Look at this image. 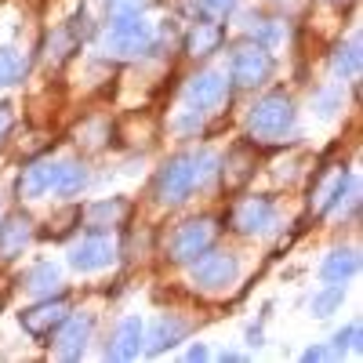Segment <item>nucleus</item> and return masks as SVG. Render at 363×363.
Masks as SVG:
<instances>
[{"mask_svg": "<svg viewBox=\"0 0 363 363\" xmlns=\"http://www.w3.org/2000/svg\"><path fill=\"white\" fill-rule=\"evenodd\" d=\"M218 160L215 153H207V149H189V153H178L171 157L160 171H157V182H153V196L167 207L189 200V193L196 186H203V182L215 174Z\"/></svg>", "mask_w": 363, "mask_h": 363, "instance_id": "1", "label": "nucleus"}, {"mask_svg": "<svg viewBox=\"0 0 363 363\" xmlns=\"http://www.w3.org/2000/svg\"><path fill=\"white\" fill-rule=\"evenodd\" d=\"M157 33H153V22L142 15V0H120L113 18H109V29L102 37V48L106 55L113 58H138L153 48Z\"/></svg>", "mask_w": 363, "mask_h": 363, "instance_id": "2", "label": "nucleus"}, {"mask_svg": "<svg viewBox=\"0 0 363 363\" xmlns=\"http://www.w3.org/2000/svg\"><path fill=\"white\" fill-rule=\"evenodd\" d=\"M294 131V102L287 91H269L247 113V135L255 145H280Z\"/></svg>", "mask_w": 363, "mask_h": 363, "instance_id": "3", "label": "nucleus"}, {"mask_svg": "<svg viewBox=\"0 0 363 363\" xmlns=\"http://www.w3.org/2000/svg\"><path fill=\"white\" fill-rule=\"evenodd\" d=\"M215 240H218V222L211 218V215H200V218L182 222V225L171 233L167 255H171V262H193V258L203 255L207 247H215Z\"/></svg>", "mask_w": 363, "mask_h": 363, "instance_id": "4", "label": "nucleus"}, {"mask_svg": "<svg viewBox=\"0 0 363 363\" xmlns=\"http://www.w3.org/2000/svg\"><path fill=\"white\" fill-rule=\"evenodd\" d=\"M229 77L236 87H244V91H255L262 87L269 77H272V51L262 48L258 40H244V44H236L233 51V66H229Z\"/></svg>", "mask_w": 363, "mask_h": 363, "instance_id": "5", "label": "nucleus"}, {"mask_svg": "<svg viewBox=\"0 0 363 363\" xmlns=\"http://www.w3.org/2000/svg\"><path fill=\"white\" fill-rule=\"evenodd\" d=\"M73 313V306H69V298L66 294H48V298H40L37 306H29V309H22L18 313V323H22V330L29 338H37V342H44V338H51L58 327H62V320Z\"/></svg>", "mask_w": 363, "mask_h": 363, "instance_id": "6", "label": "nucleus"}, {"mask_svg": "<svg viewBox=\"0 0 363 363\" xmlns=\"http://www.w3.org/2000/svg\"><path fill=\"white\" fill-rule=\"evenodd\" d=\"M193 284L200 291H225L229 284H236L240 277V262L233 251H215V247H207L203 255H196L193 262Z\"/></svg>", "mask_w": 363, "mask_h": 363, "instance_id": "7", "label": "nucleus"}, {"mask_svg": "<svg viewBox=\"0 0 363 363\" xmlns=\"http://www.w3.org/2000/svg\"><path fill=\"white\" fill-rule=\"evenodd\" d=\"M345 189H349V167L345 164H323L313 174V186H309V211L316 218L330 215L345 200Z\"/></svg>", "mask_w": 363, "mask_h": 363, "instance_id": "8", "label": "nucleus"}, {"mask_svg": "<svg viewBox=\"0 0 363 363\" xmlns=\"http://www.w3.org/2000/svg\"><path fill=\"white\" fill-rule=\"evenodd\" d=\"M229 99V80L218 69H203L186 84V106L189 113H215Z\"/></svg>", "mask_w": 363, "mask_h": 363, "instance_id": "9", "label": "nucleus"}, {"mask_svg": "<svg viewBox=\"0 0 363 363\" xmlns=\"http://www.w3.org/2000/svg\"><path fill=\"white\" fill-rule=\"evenodd\" d=\"M229 225L240 236H258V233L277 225V207H272L269 196H244V200H236L233 215H229Z\"/></svg>", "mask_w": 363, "mask_h": 363, "instance_id": "10", "label": "nucleus"}, {"mask_svg": "<svg viewBox=\"0 0 363 363\" xmlns=\"http://www.w3.org/2000/svg\"><path fill=\"white\" fill-rule=\"evenodd\" d=\"M113 258H116V247H113L109 233H91L69 251V265L77 272H99V269L113 265Z\"/></svg>", "mask_w": 363, "mask_h": 363, "instance_id": "11", "label": "nucleus"}, {"mask_svg": "<svg viewBox=\"0 0 363 363\" xmlns=\"http://www.w3.org/2000/svg\"><path fill=\"white\" fill-rule=\"evenodd\" d=\"M91 330H95V320L91 316H66L62 327L55 330V356L58 359H80L87 342H91Z\"/></svg>", "mask_w": 363, "mask_h": 363, "instance_id": "12", "label": "nucleus"}, {"mask_svg": "<svg viewBox=\"0 0 363 363\" xmlns=\"http://www.w3.org/2000/svg\"><path fill=\"white\" fill-rule=\"evenodd\" d=\"M29 244H33V218L26 211H11L0 222V262H15Z\"/></svg>", "mask_w": 363, "mask_h": 363, "instance_id": "13", "label": "nucleus"}, {"mask_svg": "<svg viewBox=\"0 0 363 363\" xmlns=\"http://www.w3.org/2000/svg\"><path fill=\"white\" fill-rule=\"evenodd\" d=\"M128 211H131V203L124 196H109V200H99V203H87L80 218H84L87 233H113L128 222Z\"/></svg>", "mask_w": 363, "mask_h": 363, "instance_id": "14", "label": "nucleus"}, {"mask_svg": "<svg viewBox=\"0 0 363 363\" xmlns=\"http://www.w3.org/2000/svg\"><path fill=\"white\" fill-rule=\"evenodd\" d=\"M58 167H62V160H51V157L33 160V164L22 171V178H18V196H22V200H40V196L55 193Z\"/></svg>", "mask_w": 363, "mask_h": 363, "instance_id": "15", "label": "nucleus"}, {"mask_svg": "<svg viewBox=\"0 0 363 363\" xmlns=\"http://www.w3.org/2000/svg\"><path fill=\"white\" fill-rule=\"evenodd\" d=\"M142 342H145V320L142 316H128V320H120V327H116V335H113L106 356L109 359H135L145 349Z\"/></svg>", "mask_w": 363, "mask_h": 363, "instance_id": "16", "label": "nucleus"}, {"mask_svg": "<svg viewBox=\"0 0 363 363\" xmlns=\"http://www.w3.org/2000/svg\"><path fill=\"white\" fill-rule=\"evenodd\" d=\"M189 335V323L182 320V316H160L157 323H153V330L145 335V349L142 352H149V356H160L164 349H171V345H178L182 338Z\"/></svg>", "mask_w": 363, "mask_h": 363, "instance_id": "17", "label": "nucleus"}, {"mask_svg": "<svg viewBox=\"0 0 363 363\" xmlns=\"http://www.w3.org/2000/svg\"><path fill=\"white\" fill-rule=\"evenodd\" d=\"M222 44H225V29L218 22H193L186 33V55H193V58L215 55Z\"/></svg>", "mask_w": 363, "mask_h": 363, "instance_id": "18", "label": "nucleus"}, {"mask_svg": "<svg viewBox=\"0 0 363 363\" xmlns=\"http://www.w3.org/2000/svg\"><path fill=\"white\" fill-rule=\"evenodd\" d=\"M356 272H359V251L356 247H335L320 265V277L327 284H349Z\"/></svg>", "mask_w": 363, "mask_h": 363, "instance_id": "19", "label": "nucleus"}, {"mask_svg": "<svg viewBox=\"0 0 363 363\" xmlns=\"http://www.w3.org/2000/svg\"><path fill=\"white\" fill-rule=\"evenodd\" d=\"M255 164H258V157H255V149L251 145H233V153L225 157V164H222V182H225V189H240L244 182L255 174Z\"/></svg>", "mask_w": 363, "mask_h": 363, "instance_id": "20", "label": "nucleus"}, {"mask_svg": "<svg viewBox=\"0 0 363 363\" xmlns=\"http://www.w3.org/2000/svg\"><path fill=\"white\" fill-rule=\"evenodd\" d=\"M26 291L37 294V298H48V294H62V269L51 265V262H40L26 272Z\"/></svg>", "mask_w": 363, "mask_h": 363, "instance_id": "21", "label": "nucleus"}, {"mask_svg": "<svg viewBox=\"0 0 363 363\" xmlns=\"http://www.w3.org/2000/svg\"><path fill=\"white\" fill-rule=\"evenodd\" d=\"M359 37H349L345 44H338L335 51H330V73H335L338 80H356L359 77Z\"/></svg>", "mask_w": 363, "mask_h": 363, "instance_id": "22", "label": "nucleus"}, {"mask_svg": "<svg viewBox=\"0 0 363 363\" xmlns=\"http://www.w3.org/2000/svg\"><path fill=\"white\" fill-rule=\"evenodd\" d=\"M77 48H80V37L73 33V26L51 29V37H48V62H51V66H62Z\"/></svg>", "mask_w": 363, "mask_h": 363, "instance_id": "23", "label": "nucleus"}, {"mask_svg": "<svg viewBox=\"0 0 363 363\" xmlns=\"http://www.w3.org/2000/svg\"><path fill=\"white\" fill-rule=\"evenodd\" d=\"M84 186H87V167L80 160H62V167H58V182H55V193L62 196V200H69Z\"/></svg>", "mask_w": 363, "mask_h": 363, "instance_id": "24", "label": "nucleus"}, {"mask_svg": "<svg viewBox=\"0 0 363 363\" xmlns=\"http://www.w3.org/2000/svg\"><path fill=\"white\" fill-rule=\"evenodd\" d=\"M342 301H345V284H327L323 291H316L313 294V316H320V320H327L330 313H338L342 309Z\"/></svg>", "mask_w": 363, "mask_h": 363, "instance_id": "25", "label": "nucleus"}, {"mask_svg": "<svg viewBox=\"0 0 363 363\" xmlns=\"http://www.w3.org/2000/svg\"><path fill=\"white\" fill-rule=\"evenodd\" d=\"M29 62L18 48H0V84H18L26 77Z\"/></svg>", "mask_w": 363, "mask_h": 363, "instance_id": "26", "label": "nucleus"}, {"mask_svg": "<svg viewBox=\"0 0 363 363\" xmlns=\"http://www.w3.org/2000/svg\"><path fill=\"white\" fill-rule=\"evenodd\" d=\"M258 26H251V37L262 44V48H277L284 37H287V29L280 18H255Z\"/></svg>", "mask_w": 363, "mask_h": 363, "instance_id": "27", "label": "nucleus"}, {"mask_svg": "<svg viewBox=\"0 0 363 363\" xmlns=\"http://www.w3.org/2000/svg\"><path fill=\"white\" fill-rule=\"evenodd\" d=\"M359 338H363V327L359 323H349L345 330H338L335 338H330V349H335L338 356H359Z\"/></svg>", "mask_w": 363, "mask_h": 363, "instance_id": "28", "label": "nucleus"}, {"mask_svg": "<svg viewBox=\"0 0 363 363\" xmlns=\"http://www.w3.org/2000/svg\"><path fill=\"white\" fill-rule=\"evenodd\" d=\"M316 109H320L323 120H327V116H335V113L342 109V91H335V87L320 91V95H316Z\"/></svg>", "mask_w": 363, "mask_h": 363, "instance_id": "29", "label": "nucleus"}, {"mask_svg": "<svg viewBox=\"0 0 363 363\" xmlns=\"http://www.w3.org/2000/svg\"><path fill=\"white\" fill-rule=\"evenodd\" d=\"M233 8H236V0H200V11H203L211 22H218V18L233 15Z\"/></svg>", "mask_w": 363, "mask_h": 363, "instance_id": "30", "label": "nucleus"}, {"mask_svg": "<svg viewBox=\"0 0 363 363\" xmlns=\"http://www.w3.org/2000/svg\"><path fill=\"white\" fill-rule=\"evenodd\" d=\"M301 359H306V363H320V359H338V352L327 349V345H313V349L301 352Z\"/></svg>", "mask_w": 363, "mask_h": 363, "instance_id": "31", "label": "nucleus"}, {"mask_svg": "<svg viewBox=\"0 0 363 363\" xmlns=\"http://www.w3.org/2000/svg\"><path fill=\"white\" fill-rule=\"evenodd\" d=\"M11 128H15V106H0V142H4L8 135H11Z\"/></svg>", "mask_w": 363, "mask_h": 363, "instance_id": "32", "label": "nucleus"}, {"mask_svg": "<svg viewBox=\"0 0 363 363\" xmlns=\"http://www.w3.org/2000/svg\"><path fill=\"white\" fill-rule=\"evenodd\" d=\"M207 356H211V352H207L203 345H193V349L186 352V359H193V363H196V359H207Z\"/></svg>", "mask_w": 363, "mask_h": 363, "instance_id": "33", "label": "nucleus"}, {"mask_svg": "<svg viewBox=\"0 0 363 363\" xmlns=\"http://www.w3.org/2000/svg\"><path fill=\"white\" fill-rule=\"evenodd\" d=\"M327 4H338L342 8V4H349V0H327Z\"/></svg>", "mask_w": 363, "mask_h": 363, "instance_id": "34", "label": "nucleus"}]
</instances>
